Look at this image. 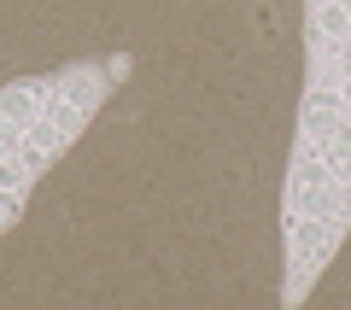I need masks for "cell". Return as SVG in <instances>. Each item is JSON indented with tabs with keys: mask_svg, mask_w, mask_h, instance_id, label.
Returning a JSON list of instances; mask_svg holds the SVG:
<instances>
[{
	"mask_svg": "<svg viewBox=\"0 0 351 310\" xmlns=\"http://www.w3.org/2000/svg\"><path fill=\"white\" fill-rule=\"evenodd\" d=\"M346 228H351V94L334 76L311 71L299 99L287 187H281V240H287L281 298L287 305L311 298L316 275L328 270Z\"/></svg>",
	"mask_w": 351,
	"mask_h": 310,
	"instance_id": "cell-1",
	"label": "cell"
},
{
	"mask_svg": "<svg viewBox=\"0 0 351 310\" xmlns=\"http://www.w3.org/2000/svg\"><path fill=\"white\" fill-rule=\"evenodd\" d=\"M24 205H29L24 193H12V187H0V228H12L18 217H24Z\"/></svg>",
	"mask_w": 351,
	"mask_h": 310,
	"instance_id": "cell-2",
	"label": "cell"
}]
</instances>
